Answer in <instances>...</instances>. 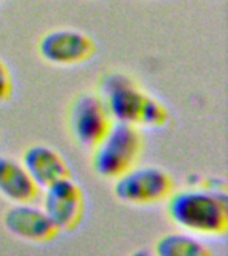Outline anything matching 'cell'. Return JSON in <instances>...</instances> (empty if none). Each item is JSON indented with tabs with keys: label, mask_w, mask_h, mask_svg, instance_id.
I'll use <instances>...</instances> for the list:
<instances>
[{
	"label": "cell",
	"mask_w": 228,
	"mask_h": 256,
	"mask_svg": "<svg viewBox=\"0 0 228 256\" xmlns=\"http://www.w3.org/2000/svg\"><path fill=\"white\" fill-rule=\"evenodd\" d=\"M96 94L116 123L154 130L166 127L170 120L167 107L123 72L104 74Z\"/></svg>",
	"instance_id": "obj_1"
},
{
	"label": "cell",
	"mask_w": 228,
	"mask_h": 256,
	"mask_svg": "<svg viewBox=\"0 0 228 256\" xmlns=\"http://www.w3.org/2000/svg\"><path fill=\"white\" fill-rule=\"evenodd\" d=\"M167 218L195 236H223L228 230L227 190L188 187L174 191L166 202Z\"/></svg>",
	"instance_id": "obj_2"
},
{
	"label": "cell",
	"mask_w": 228,
	"mask_h": 256,
	"mask_svg": "<svg viewBox=\"0 0 228 256\" xmlns=\"http://www.w3.org/2000/svg\"><path fill=\"white\" fill-rule=\"evenodd\" d=\"M142 130L114 122L91 151V167L103 179L115 180L138 164L143 154Z\"/></svg>",
	"instance_id": "obj_3"
},
{
	"label": "cell",
	"mask_w": 228,
	"mask_h": 256,
	"mask_svg": "<svg viewBox=\"0 0 228 256\" xmlns=\"http://www.w3.org/2000/svg\"><path fill=\"white\" fill-rule=\"evenodd\" d=\"M114 195L130 206H152L163 203L174 190V180L163 168L136 164L114 180Z\"/></svg>",
	"instance_id": "obj_4"
},
{
	"label": "cell",
	"mask_w": 228,
	"mask_h": 256,
	"mask_svg": "<svg viewBox=\"0 0 228 256\" xmlns=\"http://www.w3.org/2000/svg\"><path fill=\"white\" fill-rule=\"evenodd\" d=\"M112 123L110 112L96 92L79 94L68 107V131L75 143L86 150L95 147Z\"/></svg>",
	"instance_id": "obj_5"
},
{
	"label": "cell",
	"mask_w": 228,
	"mask_h": 256,
	"mask_svg": "<svg viewBox=\"0 0 228 256\" xmlns=\"http://www.w3.org/2000/svg\"><path fill=\"white\" fill-rule=\"evenodd\" d=\"M42 208L59 232H72L83 222L86 199L83 190L71 176L42 190Z\"/></svg>",
	"instance_id": "obj_6"
},
{
	"label": "cell",
	"mask_w": 228,
	"mask_h": 256,
	"mask_svg": "<svg viewBox=\"0 0 228 256\" xmlns=\"http://www.w3.org/2000/svg\"><path fill=\"white\" fill-rule=\"evenodd\" d=\"M38 51L40 58L52 66L71 67L91 60L96 54V44L84 32L59 28L42 36Z\"/></svg>",
	"instance_id": "obj_7"
},
{
	"label": "cell",
	"mask_w": 228,
	"mask_h": 256,
	"mask_svg": "<svg viewBox=\"0 0 228 256\" xmlns=\"http://www.w3.org/2000/svg\"><path fill=\"white\" fill-rule=\"evenodd\" d=\"M3 226L12 236L32 244L51 243L60 234L42 206L34 202L12 204L4 212Z\"/></svg>",
	"instance_id": "obj_8"
},
{
	"label": "cell",
	"mask_w": 228,
	"mask_h": 256,
	"mask_svg": "<svg viewBox=\"0 0 228 256\" xmlns=\"http://www.w3.org/2000/svg\"><path fill=\"white\" fill-rule=\"evenodd\" d=\"M20 162L40 191L58 180L71 176L70 166L66 159L55 148L48 147L46 144H35L28 147Z\"/></svg>",
	"instance_id": "obj_9"
},
{
	"label": "cell",
	"mask_w": 228,
	"mask_h": 256,
	"mask_svg": "<svg viewBox=\"0 0 228 256\" xmlns=\"http://www.w3.org/2000/svg\"><path fill=\"white\" fill-rule=\"evenodd\" d=\"M39 195V187L28 175L22 162L0 155V196L15 204L35 202Z\"/></svg>",
	"instance_id": "obj_10"
},
{
	"label": "cell",
	"mask_w": 228,
	"mask_h": 256,
	"mask_svg": "<svg viewBox=\"0 0 228 256\" xmlns=\"http://www.w3.org/2000/svg\"><path fill=\"white\" fill-rule=\"evenodd\" d=\"M152 251L156 256H216L199 236L183 231L160 236Z\"/></svg>",
	"instance_id": "obj_11"
},
{
	"label": "cell",
	"mask_w": 228,
	"mask_h": 256,
	"mask_svg": "<svg viewBox=\"0 0 228 256\" xmlns=\"http://www.w3.org/2000/svg\"><path fill=\"white\" fill-rule=\"evenodd\" d=\"M14 95V78L10 68L0 58V103H7Z\"/></svg>",
	"instance_id": "obj_12"
},
{
	"label": "cell",
	"mask_w": 228,
	"mask_h": 256,
	"mask_svg": "<svg viewBox=\"0 0 228 256\" xmlns=\"http://www.w3.org/2000/svg\"><path fill=\"white\" fill-rule=\"evenodd\" d=\"M128 256H156L155 252L152 250H148V248H139V250H135L134 252H131Z\"/></svg>",
	"instance_id": "obj_13"
},
{
	"label": "cell",
	"mask_w": 228,
	"mask_h": 256,
	"mask_svg": "<svg viewBox=\"0 0 228 256\" xmlns=\"http://www.w3.org/2000/svg\"><path fill=\"white\" fill-rule=\"evenodd\" d=\"M2 2H4V0H0V3H2Z\"/></svg>",
	"instance_id": "obj_14"
}]
</instances>
